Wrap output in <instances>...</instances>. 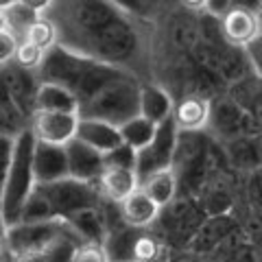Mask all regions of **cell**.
<instances>
[{
  "instance_id": "13",
  "label": "cell",
  "mask_w": 262,
  "mask_h": 262,
  "mask_svg": "<svg viewBox=\"0 0 262 262\" xmlns=\"http://www.w3.org/2000/svg\"><path fill=\"white\" fill-rule=\"evenodd\" d=\"M173 120L177 129H184V131L203 129L210 122V103L199 96H188L184 101H179L173 114Z\"/></svg>"
},
{
  "instance_id": "15",
  "label": "cell",
  "mask_w": 262,
  "mask_h": 262,
  "mask_svg": "<svg viewBox=\"0 0 262 262\" xmlns=\"http://www.w3.org/2000/svg\"><path fill=\"white\" fill-rule=\"evenodd\" d=\"M142 190L151 196L153 203L160 210L164 206H168L175 199V192H177V177L173 173V168H162L158 173L149 175L142 184Z\"/></svg>"
},
{
  "instance_id": "14",
  "label": "cell",
  "mask_w": 262,
  "mask_h": 262,
  "mask_svg": "<svg viewBox=\"0 0 262 262\" xmlns=\"http://www.w3.org/2000/svg\"><path fill=\"white\" fill-rule=\"evenodd\" d=\"M158 131H160V127L155 125V122L146 120L144 116H140V114L134 116V118H129L127 122H122V125H120L122 142H125L129 149H134L136 153L144 151L146 146H149L155 140Z\"/></svg>"
},
{
  "instance_id": "19",
  "label": "cell",
  "mask_w": 262,
  "mask_h": 262,
  "mask_svg": "<svg viewBox=\"0 0 262 262\" xmlns=\"http://www.w3.org/2000/svg\"><path fill=\"white\" fill-rule=\"evenodd\" d=\"M72 262H110V253L103 247V243H81Z\"/></svg>"
},
{
  "instance_id": "6",
  "label": "cell",
  "mask_w": 262,
  "mask_h": 262,
  "mask_svg": "<svg viewBox=\"0 0 262 262\" xmlns=\"http://www.w3.org/2000/svg\"><path fill=\"white\" fill-rule=\"evenodd\" d=\"M68 162H70V177L77 179V182H85V184H94L103 177L105 168V155L98 153L94 149H90L88 144L72 140L68 146Z\"/></svg>"
},
{
  "instance_id": "21",
  "label": "cell",
  "mask_w": 262,
  "mask_h": 262,
  "mask_svg": "<svg viewBox=\"0 0 262 262\" xmlns=\"http://www.w3.org/2000/svg\"><path fill=\"white\" fill-rule=\"evenodd\" d=\"M22 44V39L15 35L13 31L0 27V61L7 63L15 59V53H18V48Z\"/></svg>"
},
{
  "instance_id": "20",
  "label": "cell",
  "mask_w": 262,
  "mask_h": 262,
  "mask_svg": "<svg viewBox=\"0 0 262 262\" xmlns=\"http://www.w3.org/2000/svg\"><path fill=\"white\" fill-rule=\"evenodd\" d=\"M105 164H107V168H136L138 153L134 149H129L127 144H122L120 149L105 155Z\"/></svg>"
},
{
  "instance_id": "16",
  "label": "cell",
  "mask_w": 262,
  "mask_h": 262,
  "mask_svg": "<svg viewBox=\"0 0 262 262\" xmlns=\"http://www.w3.org/2000/svg\"><path fill=\"white\" fill-rule=\"evenodd\" d=\"M24 39L31 44H35L37 48H42V51L46 53L48 48H53V44L57 42V29H55V24L51 20H37L33 27L27 31V35H24Z\"/></svg>"
},
{
  "instance_id": "18",
  "label": "cell",
  "mask_w": 262,
  "mask_h": 262,
  "mask_svg": "<svg viewBox=\"0 0 262 262\" xmlns=\"http://www.w3.org/2000/svg\"><path fill=\"white\" fill-rule=\"evenodd\" d=\"M160 253L158 241L149 238V236H140L131 245V262H155Z\"/></svg>"
},
{
  "instance_id": "5",
  "label": "cell",
  "mask_w": 262,
  "mask_h": 262,
  "mask_svg": "<svg viewBox=\"0 0 262 262\" xmlns=\"http://www.w3.org/2000/svg\"><path fill=\"white\" fill-rule=\"evenodd\" d=\"M77 140L103 155H110L112 151H116L125 144L122 142L120 127L110 120H101V118H81Z\"/></svg>"
},
{
  "instance_id": "17",
  "label": "cell",
  "mask_w": 262,
  "mask_h": 262,
  "mask_svg": "<svg viewBox=\"0 0 262 262\" xmlns=\"http://www.w3.org/2000/svg\"><path fill=\"white\" fill-rule=\"evenodd\" d=\"M42 61H44V51H42V48H37L35 44L22 39L18 53H15V63H18V68H22V70H35Z\"/></svg>"
},
{
  "instance_id": "10",
  "label": "cell",
  "mask_w": 262,
  "mask_h": 262,
  "mask_svg": "<svg viewBox=\"0 0 262 262\" xmlns=\"http://www.w3.org/2000/svg\"><path fill=\"white\" fill-rule=\"evenodd\" d=\"M35 112L79 114V98L66 85L46 81L35 90Z\"/></svg>"
},
{
  "instance_id": "9",
  "label": "cell",
  "mask_w": 262,
  "mask_h": 262,
  "mask_svg": "<svg viewBox=\"0 0 262 262\" xmlns=\"http://www.w3.org/2000/svg\"><path fill=\"white\" fill-rule=\"evenodd\" d=\"M140 188V175L136 168H105L103 177L98 179V190L116 203L127 201Z\"/></svg>"
},
{
  "instance_id": "7",
  "label": "cell",
  "mask_w": 262,
  "mask_h": 262,
  "mask_svg": "<svg viewBox=\"0 0 262 262\" xmlns=\"http://www.w3.org/2000/svg\"><path fill=\"white\" fill-rule=\"evenodd\" d=\"M35 177H37V184H55V182L70 179V162H68L66 146L37 142Z\"/></svg>"
},
{
  "instance_id": "2",
  "label": "cell",
  "mask_w": 262,
  "mask_h": 262,
  "mask_svg": "<svg viewBox=\"0 0 262 262\" xmlns=\"http://www.w3.org/2000/svg\"><path fill=\"white\" fill-rule=\"evenodd\" d=\"M70 227L68 221L51 219L37 221V223H18L5 229V245L13 251V256L20 253H44L57 236H61Z\"/></svg>"
},
{
  "instance_id": "12",
  "label": "cell",
  "mask_w": 262,
  "mask_h": 262,
  "mask_svg": "<svg viewBox=\"0 0 262 262\" xmlns=\"http://www.w3.org/2000/svg\"><path fill=\"white\" fill-rule=\"evenodd\" d=\"M120 214L129 227H146L158 219L160 208L155 206L151 196L140 188V190L131 194L127 201L120 203Z\"/></svg>"
},
{
  "instance_id": "11",
  "label": "cell",
  "mask_w": 262,
  "mask_h": 262,
  "mask_svg": "<svg viewBox=\"0 0 262 262\" xmlns=\"http://www.w3.org/2000/svg\"><path fill=\"white\" fill-rule=\"evenodd\" d=\"M175 107L170 96L164 92L158 85H142L140 88V116L146 120L155 122L158 127H162L164 122H168L173 118Z\"/></svg>"
},
{
  "instance_id": "3",
  "label": "cell",
  "mask_w": 262,
  "mask_h": 262,
  "mask_svg": "<svg viewBox=\"0 0 262 262\" xmlns=\"http://www.w3.org/2000/svg\"><path fill=\"white\" fill-rule=\"evenodd\" d=\"M79 122H81L79 114L35 112L29 129L35 134L37 142L55 144V146H68L72 140H77Z\"/></svg>"
},
{
  "instance_id": "1",
  "label": "cell",
  "mask_w": 262,
  "mask_h": 262,
  "mask_svg": "<svg viewBox=\"0 0 262 262\" xmlns=\"http://www.w3.org/2000/svg\"><path fill=\"white\" fill-rule=\"evenodd\" d=\"M37 138L31 129L18 131L15 138H3L5 182H3V223L5 229L18 225L37 188L35 177Z\"/></svg>"
},
{
  "instance_id": "4",
  "label": "cell",
  "mask_w": 262,
  "mask_h": 262,
  "mask_svg": "<svg viewBox=\"0 0 262 262\" xmlns=\"http://www.w3.org/2000/svg\"><path fill=\"white\" fill-rule=\"evenodd\" d=\"M175 131H177V125H175V120L170 118L168 122H164L160 127L155 140L146 146L144 151L138 153L136 170H138V175H140V179H146L149 175L158 173L162 168H170L168 162L175 151Z\"/></svg>"
},
{
  "instance_id": "8",
  "label": "cell",
  "mask_w": 262,
  "mask_h": 262,
  "mask_svg": "<svg viewBox=\"0 0 262 262\" xmlns=\"http://www.w3.org/2000/svg\"><path fill=\"white\" fill-rule=\"evenodd\" d=\"M262 33L258 11L249 7H234L223 18V35L229 44L247 48Z\"/></svg>"
},
{
  "instance_id": "24",
  "label": "cell",
  "mask_w": 262,
  "mask_h": 262,
  "mask_svg": "<svg viewBox=\"0 0 262 262\" xmlns=\"http://www.w3.org/2000/svg\"><path fill=\"white\" fill-rule=\"evenodd\" d=\"M258 18H260V24H262V5L258 7Z\"/></svg>"
},
{
  "instance_id": "22",
  "label": "cell",
  "mask_w": 262,
  "mask_h": 262,
  "mask_svg": "<svg viewBox=\"0 0 262 262\" xmlns=\"http://www.w3.org/2000/svg\"><path fill=\"white\" fill-rule=\"evenodd\" d=\"M245 53H247V57H249V61H251V66H253V70L258 72V75L262 77V33L260 35L253 39V42L245 48Z\"/></svg>"
},
{
  "instance_id": "23",
  "label": "cell",
  "mask_w": 262,
  "mask_h": 262,
  "mask_svg": "<svg viewBox=\"0 0 262 262\" xmlns=\"http://www.w3.org/2000/svg\"><path fill=\"white\" fill-rule=\"evenodd\" d=\"M15 262H46L44 253H20L15 256Z\"/></svg>"
}]
</instances>
